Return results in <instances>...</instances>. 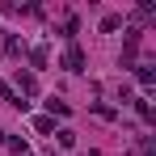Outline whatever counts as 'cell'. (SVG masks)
I'll return each instance as SVG.
<instances>
[{
  "mask_svg": "<svg viewBox=\"0 0 156 156\" xmlns=\"http://www.w3.org/2000/svg\"><path fill=\"white\" fill-rule=\"evenodd\" d=\"M63 63H68V68H72V72H76V68H80V51H76V47H72V51H68V59H63Z\"/></svg>",
  "mask_w": 156,
  "mask_h": 156,
  "instance_id": "6da1fadb",
  "label": "cell"
}]
</instances>
